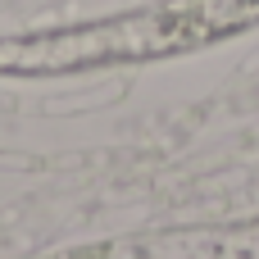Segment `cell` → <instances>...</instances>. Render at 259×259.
<instances>
[{
	"label": "cell",
	"instance_id": "6da1fadb",
	"mask_svg": "<svg viewBox=\"0 0 259 259\" xmlns=\"http://www.w3.org/2000/svg\"><path fill=\"white\" fill-rule=\"evenodd\" d=\"M259 18V0H164L141 14L0 41V73H73L127 59H159L241 32Z\"/></svg>",
	"mask_w": 259,
	"mask_h": 259
},
{
	"label": "cell",
	"instance_id": "7a4b0ae2",
	"mask_svg": "<svg viewBox=\"0 0 259 259\" xmlns=\"http://www.w3.org/2000/svg\"><path fill=\"white\" fill-rule=\"evenodd\" d=\"M64 259H259V223L127 237V241H105V246L73 250Z\"/></svg>",
	"mask_w": 259,
	"mask_h": 259
}]
</instances>
